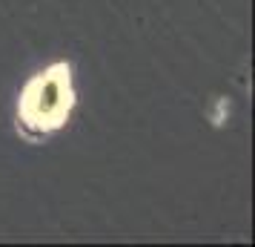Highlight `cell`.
I'll list each match as a JSON object with an SVG mask.
<instances>
[{
  "label": "cell",
  "instance_id": "1",
  "mask_svg": "<svg viewBox=\"0 0 255 247\" xmlns=\"http://www.w3.org/2000/svg\"><path fill=\"white\" fill-rule=\"evenodd\" d=\"M69 109V86L66 78L58 72H49L43 78L32 83V89L26 95V118L43 124H58L63 112Z\"/></svg>",
  "mask_w": 255,
  "mask_h": 247
}]
</instances>
